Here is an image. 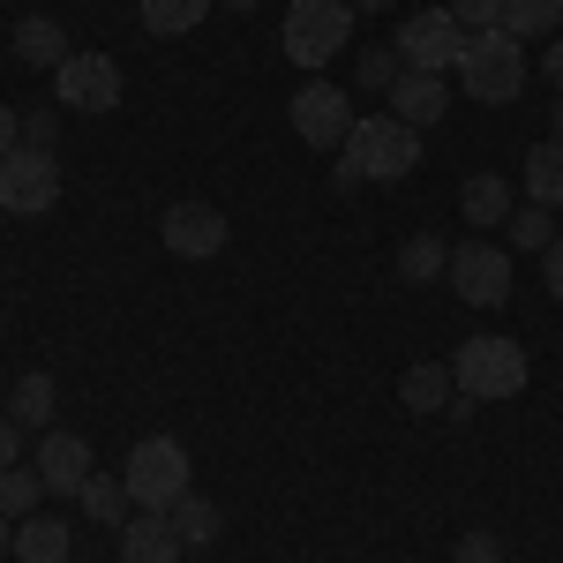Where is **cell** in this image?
<instances>
[{
	"instance_id": "cell-4",
	"label": "cell",
	"mask_w": 563,
	"mask_h": 563,
	"mask_svg": "<svg viewBox=\"0 0 563 563\" xmlns=\"http://www.w3.org/2000/svg\"><path fill=\"white\" fill-rule=\"evenodd\" d=\"M451 376H459V390L466 398H481V406H504V398H519L526 390V346L519 339H466V346L451 353Z\"/></svg>"
},
{
	"instance_id": "cell-11",
	"label": "cell",
	"mask_w": 563,
	"mask_h": 563,
	"mask_svg": "<svg viewBox=\"0 0 563 563\" xmlns=\"http://www.w3.org/2000/svg\"><path fill=\"white\" fill-rule=\"evenodd\" d=\"M158 241H166L180 263H203V256L225 249V218H218L211 203H174V211L158 218Z\"/></svg>"
},
{
	"instance_id": "cell-38",
	"label": "cell",
	"mask_w": 563,
	"mask_h": 563,
	"mask_svg": "<svg viewBox=\"0 0 563 563\" xmlns=\"http://www.w3.org/2000/svg\"><path fill=\"white\" fill-rule=\"evenodd\" d=\"M549 121H556V135H549V143H563V98H556V106H549Z\"/></svg>"
},
{
	"instance_id": "cell-32",
	"label": "cell",
	"mask_w": 563,
	"mask_h": 563,
	"mask_svg": "<svg viewBox=\"0 0 563 563\" xmlns=\"http://www.w3.org/2000/svg\"><path fill=\"white\" fill-rule=\"evenodd\" d=\"M53 135H60V113H31V121H23V143H31V151H53Z\"/></svg>"
},
{
	"instance_id": "cell-12",
	"label": "cell",
	"mask_w": 563,
	"mask_h": 563,
	"mask_svg": "<svg viewBox=\"0 0 563 563\" xmlns=\"http://www.w3.org/2000/svg\"><path fill=\"white\" fill-rule=\"evenodd\" d=\"M384 98H390V121H406V129L421 135V129H435V121H443L451 84H443V76H421V68H406V76H398Z\"/></svg>"
},
{
	"instance_id": "cell-39",
	"label": "cell",
	"mask_w": 563,
	"mask_h": 563,
	"mask_svg": "<svg viewBox=\"0 0 563 563\" xmlns=\"http://www.w3.org/2000/svg\"><path fill=\"white\" fill-rule=\"evenodd\" d=\"M225 8H256V0H225Z\"/></svg>"
},
{
	"instance_id": "cell-23",
	"label": "cell",
	"mask_w": 563,
	"mask_h": 563,
	"mask_svg": "<svg viewBox=\"0 0 563 563\" xmlns=\"http://www.w3.org/2000/svg\"><path fill=\"white\" fill-rule=\"evenodd\" d=\"M38 496H53L38 466H8V474H0V519H15V526H23L31 511H38Z\"/></svg>"
},
{
	"instance_id": "cell-2",
	"label": "cell",
	"mask_w": 563,
	"mask_h": 563,
	"mask_svg": "<svg viewBox=\"0 0 563 563\" xmlns=\"http://www.w3.org/2000/svg\"><path fill=\"white\" fill-rule=\"evenodd\" d=\"M278 38H286V53L301 60L308 76H323V68L353 45V8L346 0H294L286 23H278Z\"/></svg>"
},
{
	"instance_id": "cell-21",
	"label": "cell",
	"mask_w": 563,
	"mask_h": 563,
	"mask_svg": "<svg viewBox=\"0 0 563 563\" xmlns=\"http://www.w3.org/2000/svg\"><path fill=\"white\" fill-rule=\"evenodd\" d=\"M135 8H143V31L151 38H180V31H196L211 15L218 0H135Z\"/></svg>"
},
{
	"instance_id": "cell-15",
	"label": "cell",
	"mask_w": 563,
	"mask_h": 563,
	"mask_svg": "<svg viewBox=\"0 0 563 563\" xmlns=\"http://www.w3.org/2000/svg\"><path fill=\"white\" fill-rule=\"evenodd\" d=\"M15 60H23V68H45V76H60V60H68V31H60L53 15H23V23H15Z\"/></svg>"
},
{
	"instance_id": "cell-37",
	"label": "cell",
	"mask_w": 563,
	"mask_h": 563,
	"mask_svg": "<svg viewBox=\"0 0 563 563\" xmlns=\"http://www.w3.org/2000/svg\"><path fill=\"white\" fill-rule=\"evenodd\" d=\"M346 8H353V15H384L390 0H346Z\"/></svg>"
},
{
	"instance_id": "cell-26",
	"label": "cell",
	"mask_w": 563,
	"mask_h": 563,
	"mask_svg": "<svg viewBox=\"0 0 563 563\" xmlns=\"http://www.w3.org/2000/svg\"><path fill=\"white\" fill-rule=\"evenodd\" d=\"M84 511H90L98 526H129V481L90 474V481H84Z\"/></svg>"
},
{
	"instance_id": "cell-13",
	"label": "cell",
	"mask_w": 563,
	"mask_h": 563,
	"mask_svg": "<svg viewBox=\"0 0 563 563\" xmlns=\"http://www.w3.org/2000/svg\"><path fill=\"white\" fill-rule=\"evenodd\" d=\"M45 474V488L53 496H84V481H90V443L84 435H68V429H45V443H38V459H31Z\"/></svg>"
},
{
	"instance_id": "cell-8",
	"label": "cell",
	"mask_w": 563,
	"mask_h": 563,
	"mask_svg": "<svg viewBox=\"0 0 563 563\" xmlns=\"http://www.w3.org/2000/svg\"><path fill=\"white\" fill-rule=\"evenodd\" d=\"M398 60L421 68V76L459 68V60H466V31H459V15H451V8H421V15H406V23H398Z\"/></svg>"
},
{
	"instance_id": "cell-10",
	"label": "cell",
	"mask_w": 563,
	"mask_h": 563,
	"mask_svg": "<svg viewBox=\"0 0 563 563\" xmlns=\"http://www.w3.org/2000/svg\"><path fill=\"white\" fill-rule=\"evenodd\" d=\"M53 90H60V106H76V113H113V106H121V68H113L106 53H68L60 76H53Z\"/></svg>"
},
{
	"instance_id": "cell-24",
	"label": "cell",
	"mask_w": 563,
	"mask_h": 563,
	"mask_svg": "<svg viewBox=\"0 0 563 563\" xmlns=\"http://www.w3.org/2000/svg\"><path fill=\"white\" fill-rule=\"evenodd\" d=\"M443 271H451V249H443L435 233H413V241L398 249V278H406V286H429Z\"/></svg>"
},
{
	"instance_id": "cell-25",
	"label": "cell",
	"mask_w": 563,
	"mask_h": 563,
	"mask_svg": "<svg viewBox=\"0 0 563 563\" xmlns=\"http://www.w3.org/2000/svg\"><path fill=\"white\" fill-rule=\"evenodd\" d=\"M23 429H53V376L31 368V376H15V406H8Z\"/></svg>"
},
{
	"instance_id": "cell-1",
	"label": "cell",
	"mask_w": 563,
	"mask_h": 563,
	"mask_svg": "<svg viewBox=\"0 0 563 563\" xmlns=\"http://www.w3.org/2000/svg\"><path fill=\"white\" fill-rule=\"evenodd\" d=\"M339 166H346L353 180H406L413 166H421V135L406 129V121H390V113H361L346 135V151H339Z\"/></svg>"
},
{
	"instance_id": "cell-22",
	"label": "cell",
	"mask_w": 563,
	"mask_h": 563,
	"mask_svg": "<svg viewBox=\"0 0 563 563\" xmlns=\"http://www.w3.org/2000/svg\"><path fill=\"white\" fill-rule=\"evenodd\" d=\"M166 519H174V533L188 541V549H211V541H218V526H225V519H218V504H211V496H196V488L180 496Z\"/></svg>"
},
{
	"instance_id": "cell-5",
	"label": "cell",
	"mask_w": 563,
	"mask_h": 563,
	"mask_svg": "<svg viewBox=\"0 0 563 563\" xmlns=\"http://www.w3.org/2000/svg\"><path fill=\"white\" fill-rule=\"evenodd\" d=\"M129 504L135 511H174L180 496H188V451H180V435H143L129 451Z\"/></svg>"
},
{
	"instance_id": "cell-19",
	"label": "cell",
	"mask_w": 563,
	"mask_h": 563,
	"mask_svg": "<svg viewBox=\"0 0 563 563\" xmlns=\"http://www.w3.org/2000/svg\"><path fill=\"white\" fill-rule=\"evenodd\" d=\"M459 203H466V218H474V225H504V218L519 211V196H511V180H504V174H474Z\"/></svg>"
},
{
	"instance_id": "cell-36",
	"label": "cell",
	"mask_w": 563,
	"mask_h": 563,
	"mask_svg": "<svg viewBox=\"0 0 563 563\" xmlns=\"http://www.w3.org/2000/svg\"><path fill=\"white\" fill-rule=\"evenodd\" d=\"M15 556V519H0V563Z\"/></svg>"
},
{
	"instance_id": "cell-14",
	"label": "cell",
	"mask_w": 563,
	"mask_h": 563,
	"mask_svg": "<svg viewBox=\"0 0 563 563\" xmlns=\"http://www.w3.org/2000/svg\"><path fill=\"white\" fill-rule=\"evenodd\" d=\"M180 541L174 533V519L166 511H135L129 526H121V563H180Z\"/></svg>"
},
{
	"instance_id": "cell-27",
	"label": "cell",
	"mask_w": 563,
	"mask_h": 563,
	"mask_svg": "<svg viewBox=\"0 0 563 563\" xmlns=\"http://www.w3.org/2000/svg\"><path fill=\"white\" fill-rule=\"evenodd\" d=\"M504 225H511V249H533V256L556 241V211H541V203H519Z\"/></svg>"
},
{
	"instance_id": "cell-33",
	"label": "cell",
	"mask_w": 563,
	"mask_h": 563,
	"mask_svg": "<svg viewBox=\"0 0 563 563\" xmlns=\"http://www.w3.org/2000/svg\"><path fill=\"white\" fill-rule=\"evenodd\" d=\"M15 143H23V113H15V106H0V158H8Z\"/></svg>"
},
{
	"instance_id": "cell-17",
	"label": "cell",
	"mask_w": 563,
	"mask_h": 563,
	"mask_svg": "<svg viewBox=\"0 0 563 563\" xmlns=\"http://www.w3.org/2000/svg\"><path fill=\"white\" fill-rule=\"evenodd\" d=\"M68 541H76L68 519H38L31 511V519L15 526V563H68Z\"/></svg>"
},
{
	"instance_id": "cell-34",
	"label": "cell",
	"mask_w": 563,
	"mask_h": 563,
	"mask_svg": "<svg viewBox=\"0 0 563 563\" xmlns=\"http://www.w3.org/2000/svg\"><path fill=\"white\" fill-rule=\"evenodd\" d=\"M541 271H549V294L563 301V241H549V249H541Z\"/></svg>"
},
{
	"instance_id": "cell-18",
	"label": "cell",
	"mask_w": 563,
	"mask_h": 563,
	"mask_svg": "<svg viewBox=\"0 0 563 563\" xmlns=\"http://www.w3.org/2000/svg\"><path fill=\"white\" fill-rule=\"evenodd\" d=\"M526 203H541V211H563V143H541V151H526Z\"/></svg>"
},
{
	"instance_id": "cell-16",
	"label": "cell",
	"mask_w": 563,
	"mask_h": 563,
	"mask_svg": "<svg viewBox=\"0 0 563 563\" xmlns=\"http://www.w3.org/2000/svg\"><path fill=\"white\" fill-rule=\"evenodd\" d=\"M398 398H406L413 413H443V406L459 398V376H451L443 361H413V368H406V384H398Z\"/></svg>"
},
{
	"instance_id": "cell-29",
	"label": "cell",
	"mask_w": 563,
	"mask_h": 563,
	"mask_svg": "<svg viewBox=\"0 0 563 563\" xmlns=\"http://www.w3.org/2000/svg\"><path fill=\"white\" fill-rule=\"evenodd\" d=\"M451 15H459L466 38H474V31H504V0H451Z\"/></svg>"
},
{
	"instance_id": "cell-3",
	"label": "cell",
	"mask_w": 563,
	"mask_h": 563,
	"mask_svg": "<svg viewBox=\"0 0 563 563\" xmlns=\"http://www.w3.org/2000/svg\"><path fill=\"white\" fill-rule=\"evenodd\" d=\"M459 84H466L474 106H511L526 90V45L511 31H474L466 60H459Z\"/></svg>"
},
{
	"instance_id": "cell-7",
	"label": "cell",
	"mask_w": 563,
	"mask_h": 563,
	"mask_svg": "<svg viewBox=\"0 0 563 563\" xmlns=\"http://www.w3.org/2000/svg\"><path fill=\"white\" fill-rule=\"evenodd\" d=\"M60 203V166H53V151H31V143H15L8 158H0V211L8 218H38Z\"/></svg>"
},
{
	"instance_id": "cell-20",
	"label": "cell",
	"mask_w": 563,
	"mask_h": 563,
	"mask_svg": "<svg viewBox=\"0 0 563 563\" xmlns=\"http://www.w3.org/2000/svg\"><path fill=\"white\" fill-rule=\"evenodd\" d=\"M504 31H511L519 45L556 38L563 31V0H504Z\"/></svg>"
},
{
	"instance_id": "cell-35",
	"label": "cell",
	"mask_w": 563,
	"mask_h": 563,
	"mask_svg": "<svg viewBox=\"0 0 563 563\" xmlns=\"http://www.w3.org/2000/svg\"><path fill=\"white\" fill-rule=\"evenodd\" d=\"M541 68H549V84H556V98H563V31L549 38V53H541Z\"/></svg>"
},
{
	"instance_id": "cell-9",
	"label": "cell",
	"mask_w": 563,
	"mask_h": 563,
	"mask_svg": "<svg viewBox=\"0 0 563 563\" xmlns=\"http://www.w3.org/2000/svg\"><path fill=\"white\" fill-rule=\"evenodd\" d=\"M451 286H459V301L466 308H504L511 301V249H496V241H466V249H451V271H443Z\"/></svg>"
},
{
	"instance_id": "cell-31",
	"label": "cell",
	"mask_w": 563,
	"mask_h": 563,
	"mask_svg": "<svg viewBox=\"0 0 563 563\" xmlns=\"http://www.w3.org/2000/svg\"><path fill=\"white\" fill-rule=\"evenodd\" d=\"M8 466H23V421L15 413H0V474Z\"/></svg>"
},
{
	"instance_id": "cell-6",
	"label": "cell",
	"mask_w": 563,
	"mask_h": 563,
	"mask_svg": "<svg viewBox=\"0 0 563 563\" xmlns=\"http://www.w3.org/2000/svg\"><path fill=\"white\" fill-rule=\"evenodd\" d=\"M286 113H294V135H301L308 151H346L353 121H361V113H353V98L339 84H323V76H308V84L294 90V106H286Z\"/></svg>"
},
{
	"instance_id": "cell-28",
	"label": "cell",
	"mask_w": 563,
	"mask_h": 563,
	"mask_svg": "<svg viewBox=\"0 0 563 563\" xmlns=\"http://www.w3.org/2000/svg\"><path fill=\"white\" fill-rule=\"evenodd\" d=\"M398 76H406V60H398V45H368V53H361V84H368V90H390Z\"/></svg>"
},
{
	"instance_id": "cell-30",
	"label": "cell",
	"mask_w": 563,
	"mask_h": 563,
	"mask_svg": "<svg viewBox=\"0 0 563 563\" xmlns=\"http://www.w3.org/2000/svg\"><path fill=\"white\" fill-rule=\"evenodd\" d=\"M451 563H504V541H496V533H466Z\"/></svg>"
}]
</instances>
